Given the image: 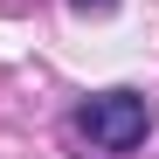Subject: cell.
<instances>
[{"mask_svg":"<svg viewBox=\"0 0 159 159\" xmlns=\"http://www.w3.org/2000/svg\"><path fill=\"white\" fill-rule=\"evenodd\" d=\"M69 7H76V14H111L118 0H69Z\"/></svg>","mask_w":159,"mask_h":159,"instance_id":"2","label":"cell"},{"mask_svg":"<svg viewBox=\"0 0 159 159\" xmlns=\"http://www.w3.org/2000/svg\"><path fill=\"white\" fill-rule=\"evenodd\" d=\"M76 131H83L90 145H104V152H131V145H145L152 111H145L139 90H104V97H90L83 111H76Z\"/></svg>","mask_w":159,"mask_h":159,"instance_id":"1","label":"cell"}]
</instances>
